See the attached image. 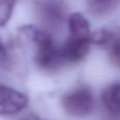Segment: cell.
<instances>
[{
    "label": "cell",
    "mask_w": 120,
    "mask_h": 120,
    "mask_svg": "<svg viewBox=\"0 0 120 120\" xmlns=\"http://www.w3.org/2000/svg\"><path fill=\"white\" fill-rule=\"evenodd\" d=\"M61 104L68 114L82 117L93 111L95 99L89 89L82 87L66 94L61 99Z\"/></svg>",
    "instance_id": "1"
},
{
    "label": "cell",
    "mask_w": 120,
    "mask_h": 120,
    "mask_svg": "<svg viewBox=\"0 0 120 120\" xmlns=\"http://www.w3.org/2000/svg\"><path fill=\"white\" fill-rule=\"evenodd\" d=\"M90 37H78L69 35L65 45L60 48L66 64L77 63L82 60L89 50Z\"/></svg>",
    "instance_id": "2"
},
{
    "label": "cell",
    "mask_w": 120,
    "mask_h": 120,
    "mask_svg": "<svg viewBox=\"0 0 120 120\" xmlns=\"http://www.w3.org/2000/svg\"><path fill=\"white\" fill-rule=\"evenodd\" d=\"M27 104L26 97L10 87L0 85V115L15 114Z\"/></svg>",
    "instance_id": "3"
},
{
    "label": "cell",
    "mask_w": 120,
    "mask_h": 120,
    "mask_svg": "<svg viewBox=\"0 0 120 120\" xmlns=\"http://www.w3.org/2000/svg\"><path fill=\"white\" fill-rule=\"evenodd\" d=\"M38 8L41 20L49 26H57L65 18V5L61 0H42Z\"/></svg>",
    "instance_id": "4"
},
{
    "label": "cell",
    "mask_w": 120,
    "mask_h": 120,
    "mask_svg": "<svg viewBox=\"0 0 120 120\" xmlns=\"http://www.w3.org/2000/svg\"><path fill=\"white\" fill-rule=\"evenodd\" d=\"M69 35L78 37H90V26L86 18L79 12L72 13L68 18Z\"/></svg>",
    "instance_id": "5"
},
{
    "label": "cell",
    "mask_w": 120,
    "mask_h": 120,
    "mask_svg": "<svg viewBox=\"0 0 120 120\" xmlns=\"http://www.w3.org/2000/svg\"><path fill=\"white\" fill-rule=\"evenodd\" d=\"M104 107L115 113H120V83L110 85L102 94Z\"/></svg>",
    "instance_id": "6"
},
{
    "label": "cell",
    "mask_w": 120,
    "mask_h": 120,
    "mask_svg": "<svg viewBox=\"0 0 120 120\" xmlns=\"http://www.w3.org/2000/svg\"><path fill=\"white\" fill-rule=\"evenodd\" d=\"M90 11L97 16H103L112 12L116 7L119 0H86Z\"/></svg>",
    "instance_id": "7"
},
{
    "label": "cell",
    "mask_w": 120,
    "mask_h": 120,
    "mask_svg": "<svg viewBox=\"0 0 120 120\" xmlns=\"http://www.w3.org/2000/svg\"><path fill=\"white\" fill-rule=\"evenodd\" d=\"M15 2V0H0V26L6 25L9 21Z\"/></svg>",
    "instance_id": "8"
},
{
    "label": "cell",
    "mask_w": 120,
    "mask_h": 120,
    "mask_svg": "<svg viewBox=\"0 0 120 120\" xmlns=\"http://www.w3.org/2000/svg\"><path fill=\"white\" fill-rule=\"evenodd\" d=\"M112 38H113V35L111 32L106 31L104 29L96 32L92 37H90L91 41H93L94 43L98 44V45L108 44L112 40Z\"/></svg>",
    "instance_id": "9"
},
{
    "label": "cell",
    "mask_w": 120,
    "mask_h": 120,
    "mask_svg": "<svg viewBox=\"0 0 120 120\" xmlns=\"http://www.w3.org/2000/svg\"><path fill=\"white\" fill-rule=\"evenodd\" d=\"M110 46V57L111 59L115 62V64L120 66V38L113 39L109 42Z\"/></svg>",
    "instance_id": "10"
},
{
    "label": "cell",
    "mask_w": 120,
    "mask_h": 120,
    "mask_svg": "<svg viewBox=\"0 0 120 120\" xmlns=\"http://www.w3.org/2000/svg\"><path fill=\"white\" fill-rule=\"evenodd\" d=\"M5 57H6V51H5L4 45H3L1 38H0V60H3Z\"/></svg>",
    "instance_id": "11"
}]
</instances>
